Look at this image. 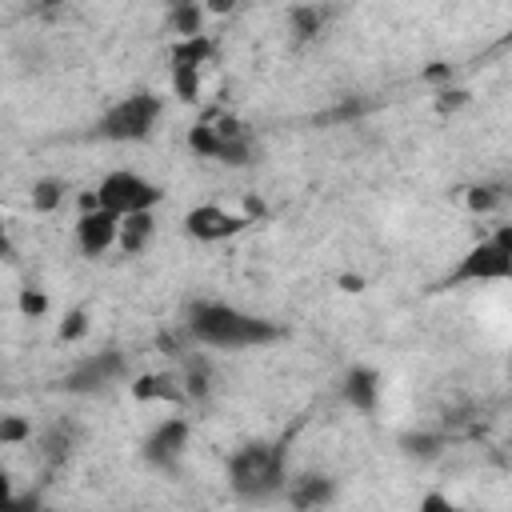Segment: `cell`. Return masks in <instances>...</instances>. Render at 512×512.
Returning <instances> with one entry per match:
<instances>
[{
    "label": "cell",
    "instance_id": "obj_11",
    "mask_svg": "<svg viewBox=\"0 0 512 512\" xmlns=\"http://www.w3.org/2000/svg\"><path fill=\"white\" fill-rule=\"evenodd\" d=\"M284 496H288L292 508H320V504H328V500L336 496V488H332L328 476L304 472V476H296V480L284 484Z\"/></svg>",
    "mask_w": 512,
    "mask_h": 512
},
{
    "label": "cell",
    "instance_id": "obj_17",
    "mask_svg": "<svg viewBox=\"0 0 512 512\" xmlns=\"http://www.w3.org/2000/svg\"><path fill=\"white\" fill-rule=\"evenodd\" d=\"M172 28H176L180 36L200 32V4H196V0H176V8H172Z\"/></svg>",
    "mask_w": 512,
    "mask_h": 512
},
{
    "label": "cell",
    "instance_id": "obj_22",
    "mask_svg": "<svg viewBox=\"0 0 512 512\" xmlns=\"http://www.w3.org/2000/svg\"><path fill=\"white\" fill-rule=\"evenodd\" d=\"M40 444H44V456H48V460H64V456L72 452V436H68L60 424H56V428H48Z\"/></svg>",
    "mask_w": 512,
    "mask_h": 512
},
{
    "label": "cell",
    "instance_id": "obj_18",
    "mask_svg": "<svg viewBox=\"0 0 512 512\" xmlns=\"http://www.w3.org/2000/svg\"><path fill=\"white\" fill-rule=\"evenodd\" d=\"M172 88H176L180 100H196V92H200V68L172 64Z\"/></svg>",
    "mask_w": 512,
    "mask_h": 512
},
{
    "label": "cell",
    "instance_id": "obj_27",
    "mask_svg": "<svg viewBox=\"0 0 512 512\" xmlns=\"http://www.w3.org/2000/svg\"><path fill=\"white\" fill-rule=\"evenodd\" d=\"M196 4H204V8H208V12H220V16H224V12H232V8H236V0H196Z\"/></svg>",
    "mask_w": 512,
    "mask_h": 512
},
{
    "label": "cell",
    "instance_id": "obj_10",
    "mask_svg": "<svg viewBox=\"0 0 512 512\" xmlns=\"http://www.w3.org/2000/svg\"><path fill=\"white\" fill-rule=\"evenodd\" d=\"M340 392H344V400H348L356 412H372L376 400H380V376H376V368H364V364L348 368Z\"/></svg>",
    "mask_w": 512,
    "mask_h": 512
},
{
    "label": "cell",
    "instance_id": "obj_12",
    "mask_svg": "<svg viewBox=\"0 0 512 512\" xmlns=\"http://www.w3.org/2000/svg\"><path fill=\"white\" fill-rule=\"evenodd\" d=\"M132 396L136 400H164V404H184L188 396H184V384L172 376V372H144V376H136L132 380Z\"/></svg>",
    "mask_w": 512,
    "mask_h": 512
},
{
    "label": "cell",
    "instance_id": "obj_3",
    "mask_svg": "<svg viewBox=\"0 0 512 512\" xmlns=\"http://www.w3.org/2000/svg\"><path fill=\"white\" fill-rule=\"evenodd\" d=\"M156 120H160V96L156 92H132L100 116L96 132L112 144H136L156 128Z\"/></svg>",
    "mask_w": 512,
    "mask_h": 512
},
{
    "label": "cell",
    "instance_id": "obj_13",
    "mask_svg": "<svg viewBox=\"0 0 512 512\" xmlns=\"http://www.w3.org/2000/svg\"><path fill=\"white\" fill-rule=\"evenodd\" d=\"M152 240V212H128L120 216V228H116V244L124 256H136L144 252V244Z\"/></svg>",
    "mask_w": 512,
    "mask_h": 512
},
{
    "label": "cell",
    "instance_id": "obj_9",
    "mask_svg": "<svg viewBox=\"0 0 512 512\" xmlns=\"http://www.w3.org/2000/svg\"><path fill=\"white\" fill-rule=\"evenodd\" d=\"M116 228H120V216L116 212H108V208H88V212H80V220H76V244H80V252L84 256H104L112 244H116Z\"/></svg>",
    "mask_w": 512,
    "mask_h": 512
},
{
    "label": "cell",
    "instance_id": "obj_16",
    "mask_svg": "<svg viewBox=\"0 0 512 512\" xmlns=\"http://www.w3.org/2000/svg\"><path fill=\"white\" fill-rule=\"evenodd\" d=\"M64 180H56V176H44V180H36L32 184V208L36 212H52V208H60L64 204Z\"/></svg>",
    "mask_w": 512,
    "mask_h": 512
},
{
    "label": "cell",
    "instance_id": "obj_5",
    "mask_svg": "<svg viewBox=\"0 0 512 512\" xmlns=\"http://www.w3.org/2000/svg\"><path fill=\"white\" fill-rule=\"evenodd\" d=\"M92 192H96V204L108 208V212H116V216H128V212H152V208L164 200L160 184H152L148 176L128 172V168L108 172Z\"/></svg>",
    "mask_w": 512,
    "mask_h": 512
},
{
    "label": "cell",
    "instance_id": "obj_1",
    "mask_svg": "<svg viewBox=\"0 0 512 512\" xmlns=\"http://www.w3.org/2000/svg\"><path fill=\"white\" fill-rule=\"evenodd\" d=\"M188 336L204 348H220V352H240V348H260V344H272L280 336V328L264 316H252V312H240L232 304H220V300H196L188 308V320H184Z\"/></svg>",
    "mask_w": 512,
    "mask_h": 512
},
{
    "label": "cell",
    "instance_id": "obj_7",
    "mask_svg": "<svg viewBox=\"0 0 512 512\" xmlns=\"http://www.w3.org/2000/svg\"><path fill=\"white\" fill-rule=\"evenodd\" d=\"M252 220L244 212H228L220 204H196L184 212V232L192 240H204V244H216V240H232L248 228Z\"/></svg>",
    "mask_w": 512,
    "mask_h": 512
},
{
    "label": "cell",
    "instance_id": "obj_32",
    "mask_svg": "<svg viewBox=\"0 0 512 512\" xmlns=\"http://www.w3.org/2000/svg\"><path fill=\"white\" fill-rule=\"evenodd\" d=\"M424 508H452V504H448V500H440V496H428V500H424Z\"/></svg>",
    "mask_w": 512,
    "mask_h": 512
},
{
    "label": "cell",
    "instance_id": "obj_15",
    "mask_svg": "<svg viewBox=\"0 0 512 512\" xmlns=\"http://www.w3.org/2000/svg\"><path fill=\"white\" fill-rule=\"evenodd\" d=\"M444 444H448V440H444L440 432H404V436H400V452L412 456V460H436Z\"/></svg>",
    "mask_w": 512,
    "mask_h": 512
},
{
    "label": "cell",
    "instance_id": "obj_30",
    "mask_svg": "<svg viewBox=\"0 0 512 512\" xmlns=\"http://www.w3.org/2000/svg\"><path fill=\"white\" fill-rule=\"evenodd\" d=\"M428 80H448V68H444V64H432V68H428Z\"/></svg>",
    "mask_w": 512,
    "mask_h": 512
},
{
    "label": "cell",
    "instance_id": "obj_19",
    "mask_svg": "<svg viewBox=\"0 0 512 512\" xmlns=\"http://www.w3.org/2000/svg\"><path fill=\"white\" fill-rule=\"evenodd\" d=\"M188 144H192V152H200V156H212V160H216L220 132L212 128V120H204V124H196V128L188 132Z\"/></svg>",
    "mask_w": 512,
    "mask_h": 512
},
{
    "label": "cell",
    "instance_id": "obj_8",
    "mask_svg": "<svg viewBox=\"0 0 512 512\" xmlns=\"http://www.w3.org/2000/svg\"><path fill=\"white\" fill-rule=\"evenodd\" d=\"M188 436H192V424H188L184 416L164 420L160 428H152V432H148V440H144V460H148V464H156V468H172V464L184 456Z\"/></svg>",
    "mask_w": 512,
    "mask_h": 512
},
{
    "label": "cell",
    "instance_id": "obj_14",
    "mask_svg": "<svg viewBox=\"0 0 512 512\" xmlns=\"http://www.w3.org/2000/svg\"><path fill=\"white\" fill-rule=\"evenodd\" d=\"M216 44L204 36V32H192V36H180L172 44V64H188V68H204L212 60Z\"/></svg>",
    "mask_w": 512,
    "mask_h": 512
},
{
    "label": "cell",
    "instance_id": "obj_24",
    "mask_svg": "<svg viewBox=\"0 0 512 512\" xmlns=\"http://www.w3.org/2000/svg\"><path fill=\"white\" fill-rule=\"evenodd\" d=\"M468 204H472L476 212H488V208H496V204H500V192H496L492 184H480V188H472V192H468Z\"/></svg>",
    "mask_w": 512,
    "mask_h": 512
},
{
    "label": "cell",
    "instance_id": "obj_28",
    "mask_svg": "<svg viewBox=\"0 0 512 512\" xmlns=\"http://www.w3.org/2000/svg\"><path fill=\"white\" fill-rule=\"evenodd\" d=\"M12 504V492H8V472L0 468V508H8Z\"/></svg>",
    "mask_w": 512,
    "mask_h": 512
},
{
    "label": "cell",
    "instance_id": "obj_25",
    "mask_svg": "<svg viewBox=\"0 0 512 512\" xmlns=\"http://www.w3.org/2000/svg\"><path fill=\"white\" fill-rule=\"evenodd\" d=\"M20 312H24V316H44V312H48V296L36 292V288H24V292H20Z\"/></svg>",
    "mask_w": 512,
    "mask_h": 512
},
{
    "label": "cell",
    "instance_id": "obj_4",
    "mask_svg": "<svg viewBox=\"0 0 512 512\" xmlns=\"http://www.w3.org/2000/svg\"><path fill=\"white\" fill-rule=\"evenodd\" d=\"M512 276V228L500 224L492 240L472 244L460 264L448 272L444 284H480V280H508Z\"/></svg>",
    "mask_w": 512,
    "mask_h": 512
},
{
    "label": "cell",
    "instance_id": "obj_23",
    "mask_svg": "<svg viewBox=\"0 0 512 512\" xmlns=\"http://www.w3.org/2000/svg\"><path fill=\"white\" fill-rule=\"evenodd\" d=\"M84 332H88V312H84V308L68 312V316H64V324H60V340H80Z\"/></svg>",
    "mask_w": 512,
    "mask_h": 512
},
{
    "label": "cell",
    "instance_id": "obj_6",
    "mask_svg": "<svg viewBox=\"0 0 512 512\" xmlns=\"http://www.w3.org/2000/svg\"><path fill=\"white\" fill-rule=\"evenodd\" d=\"M124 372H128L124 356H120L116 348H104V352H92V356H84L80 364H72L68 376L60 380V388L72 392V396H92V392L112 388Z\"/></svg>",
    "mask_w": 512,
    "mask_h": 512
},
{
    "label": "cell",
    "instance_id": "obj_26",
    "mask_svg": "<svg viewBox=\"0 0 512 512\" xmlns=\"http://www.w3.org/2000/svg\"><path fill=\"white\" fill-rule=\"evenodd\" d=\"M464 100H468V92H460V88H452V92H448V88H444V92H440V100H436V108H440V112H452V108H460Z\"/></svg>",
    "mask_w": 512,
    "mask_h": 512
},
{
    "label": "cell",
    "instance_id": "obj_21",
    "mask_svg": "<svg viewBox=\"0 0 512 512\" xmlns=\"http://www.w3.org/2000/svg\"><path fill=\"white\" fill-rule=\"evenodd\" d=\"M28 436H32V424H28L24 416H12V412L0 416V448H4V444H24Z\"/></svg>",
    "mask_w": 512,
    "mask_h": 512
},
{
    "label": "cell",
    "instance_id": "obj_29",
    "mask_svg": "<svg viewBox=\"0 0 512 512\" xmlns=\"http://www.w3.org/2000/svg\"><path fill=\"white\" fill-rule=\"evenodd\" d=\"M12 256V240H8V232H4V216H0V260H8Z\"/></svg>",
    "mask_w": 512,
    "mask_h": 512
},
{
    "label": "cell",
    "instance_id": "obj_2",
    "mask_svg": "<svg viewBox=\"0 0 512 512\" xmlns=\"http://www.w3.org/2000/svg\"><path fill=\"white\" fill-rule=\"evenodd\" d=\"M228 484L244 504H268L276 496H284V448L268 444V440H252L240 444L228 456Z\"/></svg>",
    "mask_w": 512,
    "mask_h": 512
},
{
    "label": "cell",
    "instance_id": "obj_31",
    "mask_svg": "<svg viewBox=\"0 0 512 512\" xmlns=\"http://www.w3.org/2000/svg\"><path fill=\"white\" fill-rule=\"evenodd\" d=\"M340 284H344V288H348V292H360V276H344V280H340Z\"/></svg>",
    "mask_w": 512,
    "mask_h": 512
},
{
    "label": "cell",
    "instance_id": "obj_20",
    "mask_svg": "<svg viewBox=\"0 0 512 512\" xmlns=\"http://www.w3.org/2000/svg\"><path fill=\"white\" fill-rule=\"evenodd\" d=\"M320 24H324V12L320 8H292V28H296L300 40H312L320 32Z\"/></svg>",
    "mask_w": 512,
    "mask_h": 512
}]
</instances>
